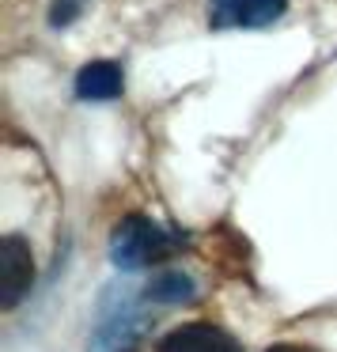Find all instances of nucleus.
I'll list each match as a JSON object with an SVG mask.
<instances>
[{
  "label": "nucleus",
  "instance_id": "7ed1b4c3",
  "mask_svg": "<svg viewBox=\"0 0 337 352\" xmlns=\"http://www.w3.org/2000/svg\"><path fill=\"white\" fill-rule=\"evenodd\" d=\"M288 0H208L213 31H261L284 19Z\"/></svg>",
  "mask_w": 337,
  "mask_h": 352
},
{
  "label": "nucleus",
  "instance_id": "f257e3e1",
  "mask_svg": "<svg viewBox=\"0 0 337 352\" xmlns=\"http://www.w3.org/2000/svg\"><path fill=\"white\" fill-rule=\"evenodd\" d=\"M148 307L152 303L144 288H133L129 280H114L110 288H102L91 333H87V352H137L140 337L152 326Z\"/></svg>",
  "mask_w": 337,
  "mask_h": 352
},
{
  "label": "nucleus",
  "instance_id": "f03ea898",
  "mask_svg": "<svg viewBox=\"0 0 337 352\" xmlns=\"http://www.w3.org/2000/svg\"><path fill=\"white\" fill-rule=\"evenodd\" d=\"M182 246H186L182 231L163 228L152 216H125L110 231V265L122 269V273H140V269L167 261Z\"/></svg>",
  "mask_w": 337,
  "mask_h": 352
},
{
  "label": "nucleus",
  "instance_id": "39448f33",
  "mask_svg": "<svg viewBox=\"0 0 337 352\" xmlns=\"http://www.w3.org/2000/svg\"><path fill=\"white\" fill-rule=\"evenodd\" d=\"M155 352H243V341L216 322H182L155 341Z\"/></svg>",
  "mask_w": 337,
  "mask_h": 352
},
{
  "label": "nucleus",
  "instance_id": "1a4fd4ad",
  "mask_svg": "<svg viewBox=\"0 0 337 352\" xmlns=\"http://www.w3.org/2000/svg\"><path fill=\"white\" fill-rule=\"evenodd\" d=\"M265 352H318V349H311V344H296V341H276V344H269Z\"/></svg>",
  "mask_w": 337,
  "mask_h": 352
},
{
  "label": "nucleus",
  "instance_id": "20e7f679",
  "mask_svg": "<svg viewBox=\"0 0 337 352\" xmlns=\"http://www.w3.org/2000/svg\"><path fill=\"white\" fill-rule=\"evenodd\" d=\"M34 284V258H31V243L23 235H4L0 239V307L16 311L23 303V296Z\"/></svg>",
  "mask_w": 337,
  "mask_h": 352
},
{
  "label": "nucleus",
  "instance_id": "423d86ee",
  "mask_svg": "<svg viewBox=\"0 0 337 352\" xmlns=\"http://www.w3.org/2000/svg\"><path fill=\"white\" fill-rule=\"evenodd\" d=\"M80 102H114L125 91V69L118 61H87L72 84Z\"/></svg>",
  "mask_w": 337,
  "mask_h": 352
},
{
  "label": "nucleus",
  "instance_id": "6e6552de",
  "mask_svg": "<svg viewBox=\"0 0 337 352\" xmlns=\"http://www.w3.org/2000/svg\"><path fill=\"white\" fill-rule=\"evenodd\" d=\"M84 4H87V0H50V12H46L50 27H54V31L72 27L80 16H84Z\"/></svg>",
  "mask_w": 337,
  "mask_h": 352
},
{
  "label": "nucleus",
  "instance_id": "0eeeda50",
  "mask_svg": "<svg viewBox=\"0 0 337 352\" xmlns=\"http://www.w3.org/2000/svg\"><path fill=\"white\" fill-rule=\"evenodd\" d=\"M144 296L152 307H190L197 299V280L182 269H163L144 284Z\"/></svg>",
  "mask_w": 337,
  "mask_h": 352
}]
</instances>
